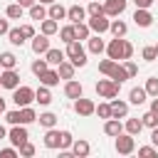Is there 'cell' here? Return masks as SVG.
<instances>
[{
	"mask_svg": "<svg viewBox=\"0 0 158 158\" xmlns=\"http://www.w3.org/2000/svg\"><path fill=\"white\" fill-rule=\"evenodd\" d=\"M111 116L114 118H126L128 116V104L121 99H111Z\"/></svg>",
	"mask_w": 158,
	"mask_h": 158,
	"instance_id": "7c38bea8",
	"label": "cell"
},
{
	"mask_svg": "<svg viewBox=\"0 0 158 158\" xmlns=\"http://www.w3.org/2000/svg\"><path fill=\"white\" fill-rule=\"evenodd\" d=\"M17 2H20V5H22V7H32V5H35V2H37V0H17Z\"/></svg>",
	"mask_w": 158,
	"mask_h": 158,
	"instance_id": "9f6ffc18",
	"label": "cell"
},
{
	"mask_svg": "<svg viewBox=\"0 0 158 158\" xmlns=\"http://www.w3.org/2000/svg\"><path fill=\"white\" fill-rule=\"evenodd\" d=\"M35 101H40L42 106H47V104L52 101V94H49V86H44V84H42V86H40L37 91H35Z\"/></svg>",
	"mask_w": 158,
	"mask_h": 158,
	"instance_id": "44dd1931",
	"label": "cell"
},
{
	"mask_svg": "<svg viewBox=\"0 0 158 158\" xmlns=\"http://www.w3.org/2000/svg\"><path fill=\"white\" fill-rule=\"evenodd\" d=\"M20 156H25V158H30V156H35V146H32L30 141H25V143L20 146Z\"/></svg>",
	"mask_w": 158,
	"mask_h": 158,
	"instance_id": "7bdbcfd3",
	"label": "cell"
},
{
	"mask_svg": "<svg viewBox=\"0 0 158 158\" xmlns=\"http://www.w3.org/2000/svg\"><path fill=\"white\" fill-rule=\"evenodd\" d=\"M47 15H49L52 20H64V17H67V10H64V7L59 5V2H52V5H49V12H47Z\"/></svg>",
	"mask_w": 158,
	"mask_h": 158,
	"instance_id": "cb8c5ba5",
	"label": "cell"
},
{
	"mask_svg": "<svg viewBox=\"0 0 158 158\" xmlns=\"http://www.w3.org/2000/svg\"><path fill=\"white\" fill-rule=\"evenodd\" d=\"M0 138H5V128L2 126H0Z\"/></svg>",
	"mask_w": 158,
	"mask_h": 158,
	"instance_id": "94428289",
	"label": "cell"
},
{
	"mask_svg": "<svg viewBox=\"0 0 158 158\" xmlns=\"http://www.w3.org/2000/svg\"><path fill=\"white\" fill-rule=\"evenodd\" d=\"M7 136H10L12 146H17V148H20V146H22V143L30 138V136H27V128H25V123H15V126L10 128V133H7Z\"/></svg>",
	"mask_w": 158,
	"mask_h": 158,
	"instance_id": "8992f818",
	"label": "cell"
},
{
	"mask_svg": "<svg viewBox=\"0 0 158 158\" xmlns=\"http://www.w3.org/2000/svg\"><path fill=\"white\" fill-rule=\"evenodd\" d=\"M133 2H136V7H151L156 0H133Z\"/></svg>",
	"mask_w": 158,
	"mask_h": 158,
	"instance_id": "f5cc1de1",
	"label": "cell"
},
{
	"mask_svg": "<svg viewBox=\"0 0 158 158\" xmlns=\"http://www.w3.org/2000/svg\"><path fill=\"white\" fill-rule=\"evenodd\" d=\"M57 30H59V25H57V20H52V17H49V20H42V32H44L47 37H49V35H54Z\"/></svg>",
	"mask_w": 158,
	"mask_h": 158,
	"instance_id": "8d00e7d4",
	"label": "cell"
},
{
	"mask_svg": "<svg viewBox=\"0 0 158 158\" xmlns=\"http://www.w3.org/2000/svg\"><path fill=\"white\" fill-rule=\"evenodd\" d=\"M15 64H17V57H15L12 52H2V54H0V67H5V69H15Z\"/></svg>",
	"mask_w": 158,
	"mask_h": 158,
	"instance_id": "484cf974",
	"label": "cell"
},
{
	"mask_svg": "<svg viewBox=\"0 0 158 158\" xmlns=\"http://www.w3.org/2000/svg\"><path fill=\"white\" fill-rule=\"evenodd\" d=\"M10 27H7V20H0V35H7Z\"/></svg>",
	"mask_w": 158,
	"mask_h": 158,
	"instance_id": "db71d44e",
	"label": "cell"
},
{
	"mask_svg": "<svg viewBox=\"0 0 158 158\" xmlns=\"http://www.w3.org/2000/svg\"><path fill=\"white\" fill-rule=\"evenodd\" d=\"M44 69H49V62H47V59H35V62H32V72H35L37 77H40Z\"/></svg>",
	"mask_w": 158,
	"mask_h": 158,
	"instance_id": "60d3db41",
	"label": "cell"
},
{
	"mask_svg": "<svg viewBox=\"0 0 158 158\" xmlns=\"http://www.w3.org/2000/svg\"><path fill=\"white\" fill-rule=\"evenodd\" d=\"M20 121H22V123H32V121H37V114H35V109H30V106H22V111H20Z\"/></svg>",
	"mask_w": 158,
	"mask_h": 158,
	"instance_id": "d590c367",
	"label": "cell"
},
{
	"mask_svg": "<svg viewBox=\"0 0 158 158\" xmlns=\"http://www.w3.org/2000/svg\"><path fill=\"white\" fill-rule=\"evenodd\" d=\"M123 67H126V72H128V77H136V74H138V67H136V64H133L131 59H126V64H123Z\"/></svg>",
	"mask_w": 158,
	"mask_h": 158,
	"instance_id": "681fc988",
	"label": "cell"
},
{
	"mask_svg": "<svg viewBox=\"0 0 158 158\" xmlns=\"http://www.w3.org/2000/svg\"><path fill=\"white\" fill-rule=\"evenodd\" d=\"M22 10H25V7H22L20 2H12V5H7L5 15H7L10 20H20V17H22Z\"/></svg>",
	"mask_w": 158,
	"mask_h": 158,
	"instance_id": "f1b7e54d",
	"label": "cell"
},
{
	"mask_svg": "<svg viewBox=\"0 0 158 158\" xmlns=\"http://www.w3.org/2000/svg\"><path fill=\"white\" fill-rule=\"evenodd\" d=\"M49 49V40H47V35L42 32V35H35V40H32V52L35 54H44Z\"/></svg>",
	"mask_w": 158,
	"mask_h": 158,
	"instance_id": "4fadbf2b",
	"label": "cell"
},
{
	"mask_svg": "<svg viewBox=\"0 0 158 158\" xmlns=\"http://www.w3.org/2000/svg\"><path fill=\"white\" fill-rule=\"evenodd\" d=\"M59 79H62V77H59V72H57V69H44V72L40 74V81H42L44 86H57V84H59Z\"/></svg>",
	"mask_w": 158,
	"mask_h": 158,
	"instance_id": "5bb4252c",
	"label": "cell"
},
{
	"mask_svg": "<svg viewBox=\"0 0 158 158\" xmlns=\"http://www.w3.org/2000/svg\"><path fill=\"white\" fill-rule=\"evenodd\" d=\"M156 54H158V44H156Z\"/></svg>",
	"mask_w": 158,
	"mask_h": 158,
	"instance_id": "6125c7cd",
	"label": "cell"
},
{
	"mask_svg": "<svg viewBox=\"0 0 158 158\" xmlns=\"http://www.w3.org/2000/svg\"><path fill=\"white\" fill-rule=\"evenodd\" d=\"M151 141H153V146H156V148H158V126H156V128H153V133H151Z\"/></svg>",
	"mask_w": 158,
	"mask_h": 158,
	"instance_id": "11a10c76",
	"label": "cell"
},
{
	"mask_svg": "<svg viewBox=\"0 0 158 158\" xmlns=\"http://www.w3.org/2000/svg\"><path fill=\"white\" fill-rule=\"evenodd\" d=\"M146 96H148V91H146V86L141 89V86H136V89H131V94H128V99H131V104H143L146 101Z\"/></svg>",
	"mask_w": 158,
	"mask_h": 158,
	"instance_id": "7402d4cb",
	"label": "cell"
},
{
	"mask_svg": "<svg viewBox=\"0 0 158 158\" xmlns=\"http://www.w3.org/2000/svg\"><path fill=\"white\" fill-rule=\"evenodd\" d=\"M94 114H99L101 118H111V104H99Z\"/></svg>",
	"mask_w": 158,
	"mask_h": 158,
	"instance_id": "b9f144b4",
	"label": "cell"
},
{
	"mask_svg": "<svg viewBox=\"0 0 158 158\" xmlns=\"http://www.w3.org/2000/svg\"><path fill=\"white\" fill-rule=\"evenodd\" d=\"M12 101L17 106H30V101H35V89L30 86H17L12 89Z\"/></svg>",
	"mask_w": 158,
	"mask_h": 158,
	"instance_id": "3957f363",
	"label": "cell"
},
{
	"mask_svg": "<svg viewBox=\"0 0 158 158\" xmlns=\"http://www.w3.org/2000/svg\"><path fill=\"white\" fill-rule=\"evenodd\" d=\"M89 32H91L89 25H84V22H77V25H74V35H77V40H89Z\"/></svg>",
	"mask_w": 158,
	"mask_h": 158,
	"instance_id": "836d02e7",
	"label": "cell"
},
{
	"mask_svg": "<svg viewBox=\"0 0 158 158\" xmlns=\"http://www.w3.org/2000/svg\"><path fill=\"white\" fill-rule=\"evenodd\" d=\"M74 111H77L79 116H91V114L96 111V106H94V101H91V99L79 96V99H74Z\"/></svg>",
	"mask_w": 158,
	"mask_h": 158,
	"instance_id": "9c48e42d",
	"label": "cell"
},
{
	"mask_svg": "<svg viewBox=\"0 0 158 158\" xmlns=\"http://www.w3.org/2000/svg\"><path fill=\"white\" fill-rule=\"evenodd\" d=\"M89 27H91L96 35H101V32H106V30L111 27V22L106 20L104 12H101V15H89Z\"/></svg>",
	"mask_w": 158,
	"mask_h": 158,
	"instance_id": "52a82bcc",
	"label": "cell"
},
{
	"mask_svg": "<svg viewBox=\"0 0 158 158\" xmlns=\"http://www.w3.org/2000/svg\"><path fill=\"white\" fill-rule=\"evenodd\" d=\"M67 17L72 20V25H77V22H84V17H86V10H84L81 5H72V7L67 10Z\"/></svg>",
	"mask_w": 158,
	"mask_h": 158,
	"instance_id": "e0dca14e",
	"label": "cell"
},
{
	"mask_svg": "<svg viewBox=\"0 0 158 158\" xmlns=\"http://www.w3.org/2000/svg\"><path fill=\"white\" fill-rule=\"evenodd\" d=\"M67 54H69V59H72L74 67H84V64H86V52H84V47H81L77 40L67 44Z\"/></svg>",
	"mask_w": 158,
	"mask_h": 158,
	"instance_id": "7a4b0ae2",
	"label": "cell"
},
{
	"mask_svg": "<svg viewBox=\"0 0 158 158\" xmlns=\"http://www.w3.org/2000/svg\"><path fill=\"white\" fill-rule=\"evenodd\" d=\"M7 40H10V42H12L15 47H20V44H22V42L27 40V37L22 35V27H15V30H10V32H7Z\"/></svg>",
	"mask_w": 158,
	"mask_h": 158,
	"instance_id": "d4e9b609",
	"label": "cell"
},
{
	"mask_svg": "<svg viewBox=\"0 0 158 158\" xmlns=\"http://www.w3.org/2000/svg\"><path fill=\"white\" fill-rule=\"evenodd\" d=\"M59 37H62V42H74L77 40V35H74V25H67V27H62L59 30Z\"/></svg>",
	"mask_w": 158,
	"mask_h": 158,
	"instance_id": "e575fe53",
	"label": "cell"
},
{
	"mask_svg": "<svg viewBox=\"0 0 158 158\" xmlns=\"http://www.w3.org/2000/svg\"><path fill=\"white\" fill-rule=\"evenodd\" d=\"M141 54H143V59H146V62H153V59L158 57V54H156V47H143V52H141Z\"/></svg>",
	"mask_w": 158,
	"mask_h": 158,
	"instance_id": "bcb514c9",
	"label": "cell"
},
{
	"mask_svg": "<svg viewBox=\"0 0 158 158\" xmlns=\"http://www.w3.org/2000/svg\"><path fill=\"white\" fill-rule=\"evenodd\" d=\"M151 111L158 114V96H153V101H151Z\"/></svg>",
	"mask_w": 158,
	"mask_h": 158,
	"instance_id": "6f0895ef",
	"label": "cell"
},
{
	"mask_svg": "<svg viewBox=\"0 0 158 158\" xmlns=\"http://www.w3.org/2000/svg\"><path fill=\"white\" fill-rule=\"evenodd\" d=\"M44 128H54V123H57V116L52 114V111H44V114H40V118H37Z\"/></svg>",
	"mask_w": 158,
	"mask_h": 158,
	"instance_id": "d6a6232c",
	"label": "cell"
},
{
	"mask_svg": "<svg viewBox=\"0 0 158 158\" xmlns=\"http://www.w3.org/2000/svg\"><path fill=\"white\" fill-rule=\"evenodd\" d=\"M118 89H121V84L114 81V79H99L96 81V94L104 96V99H116L118 96Z\"/></svg>",
	"mask_w": 158,
	"mask_h": 158,
	"instance_id": "6da1fadb",
	"label": "cell"
},
{
	"mask_svg": "<svg viewBox=\"0 0 158 158\" xmlns=\"http://www.w3.org/2000/svg\"><path fill=\"white\" fill-rule=\"evenodd\" d=\"M146 91H148V96H158V77L146 79Z\"/></svg>",
	"mask_w": 158,
	"mask_h": 158,
	"instance_id": "ab89813d",
	"label": "cell"
},
{
	"mask_svg": "<svg viewBox=\"0 0 158 158\" xmlns=\"http://www.w3.org/2000/svg\"><path fill=\"white\" fill-rule=\"evenodd\" d=\"M109 30H111V32H114V35H116V37H123V35H126V30H128V27H126V22H123V20H114V22H111V27H109Z\"/></svg>",
	"mask_w": 158,
	"mask_h": 158,
	"instance_id": "74e56055",
	"label": "cell"
},
{
	"mask_svg": "<svg viewBox=\"0 0 158 158\" xmlns=\"http://www.w3.org/2000/svg\"><path fill=\"white\" fill-rule=\"evenodd\" d=\"M0 156H2V158H15L17 153H15V148H2V151H0Z\"/></svg>",
	"mask_w": 158,
	"mask_h": 158,
	"instance_id": "816d5d0a",
	"label": "cell"
},
{
	"mask_svg": "<svg viewBox=\"0 0 158 158\" xmlns=\"http://www.w3.org/2000/svg\"><path fill=\"white\" fill-rule=\"evenodd\" d=\"M126 10V0H106L104 2V15L106 17H118Z\"/></svg>",
	"mask_w": 158,
	"mask_h": 158,
	"instance_id": "30bf717a",
	"label": "cell"
},
{
	"mask_svg": "<svg viewBox=\"0 0 158 158\" xmlns=\"http://www.w3.org/2000/svg\"><path fill=\"white\" fill-rule=\"evenodd\" d=\"M86 12H89V15H101V12H104V5H99L96 0H91L89 7H86Z\"/></svg>",
	"mask_w": 158,
	"mask_h": 158,
	"instance_id": "ee69618b",
	"label": "cell"
},
{
	"mask_svg": "<svg viewBox=\"0 0 158 158\" xmlns=\"http://www.w3.org/2000/svg\"><path fill=\"white\" fill-rule=\"evenodd\" d=\"M123 49H126V40H121V37H116V40H111L109 42V47H106V54L111 57V59H123Z\"/></svg>",
	"mask_w": 158,
	"mask_h": 158,
	"instance_id": "5b68a950",
	"label": "cell"
},
{
	"mask_svg": "<svg viewBox=\"0 0 158 158\" xmlns=\"http://www.w3.org/2000/svg\"><path fill=\"white\" fill-rule=\"evenodd\" d=\"M5 118H7V123H12V126H15V123H22V121H20V111H7Z\"/></svg>",
	"mask_w": 158,
	"mask_h": 158,
	"instance_id": "c3c4849f",
	"label": "cell"
},
{
	"mask_svg": "<svg viewBox=\"0 0 158 158\" xmlns=\"http://www.w3.org/2000/svg\"><path fill=\"white\" fill-rule=\"evenodd\" d=\"M72 143H74L72 133H69V131H62V143H59V148H72Z\"/></svg>",
	"mask_w": 158,
	"mask_h": 158,
	"instance_id": "f6af8a7d",
	"label": "cell"
},
{
	"mask_svg": "<svg viewBox=\"0 0 158 158\" xmlns=\"http://www.w3.org/2000/svg\"><path fill=\"white\" fill-rule=\"evenodd\" d=\"M42 5H52V2H57V0H40Z\"/></svg>",
	"mask_w": 158,
	"mask_h": 158,
	"instance_id": "680465c9",
	"label": "cell"
},
{
	"mask_svg": "<svg viewBox=\"0 0 158 158\" xmlns=\"http://www.w3.org/2000/svg\"><path fill=\"white\" fill-rule=\"evenodd\" d=\"M30 17H32V20H47L49 15H47V10L42 7V2H35V5L30 7Z\"/></svg>",
	"mask_w": 158,
	"mask_h": 158,
	"instance_id": "603a6c76",
	"label": "cell"
},
{
	"mask_svg": "<svg viewBox=\"0 0 158 158\" xmlns=\"http://www.w3.org/2000/svg\"><path fill=\"white\" fill-rule=\"evenodd\" d=\"M133 148H136V141H133L131 133H118L116 136V153L128 156V153H133Z\"/></svg>",
	"mask_w": 158,
	"mask_h": 158,
	"instance_id": "277c9868",
	"label": "cell"
},
{
	"mask_svg": "<svg viewBox=\"0 0 158 158\" xmlns=\"http://www.w3.org/2000/svg\"><path fill=\"white\" fill-rule=\"evenodd\" d=\"M116 64H118V62H116V59H111V57H109V59H101V62H99V72H101V74H106V77H111V72L116 69Z\"/></svg>",
	"mask_w": 158,
	"mask_h": 158,
	"instance_id": "4316f807",
	"label": "cell"
},
{
	"mask_svg": "<svg viewBox=\"0 0 158 158\" xmlns=\"http://www.w3.org/2000/svg\"><path fill=\"white\" fill-rule=\"evenodd\" d=\"M0 86H5V89H17V86H20V74H17L15 69H5V72L0 74Z\"/></svg>",
	"mask_w": 158,
	"mask_h": 158,
	"instance_id": "ba28073f",
	"label": "cell"
},
{
	"mask_svg": "<svg viewBox=\"0 0 158 158\" xmlns=\"http://www.w3.org/2000/svg\"><path fill=\"white\" fill-rule=\"evenodd\" d=\"M104 133H106V136H114V138H116L118 133H123L121 121H118V118H114V116H111V118H106V123H104Z\"/></svg>",
	"mask_w": 158,
	"mask_h": 158,
	"instance_id": "9a60e30c",
	"label": "cell"
},
{
	"mask_svg": "<svg viewBox=\"0 0 158 158\" xmlns=\"http://www.w3.org/2000/svg\"><path fill=\"white\" fill-rule=\"evenodd\" d=\"M111 79L121 84V81H126V79H131V77H128V72H126V67H123V64H116V69L111 72Z\"/></svg>",
	"mask_w": 158,
	"mask_h": 158,
	"instance_id": "1f68e13d",
	"label": "cell"
},
{
	"mask_svg": "<svg viewBox=\"0 0 158 158\" xmlns=\"http://www.w3.org/2000/svg\"><path fill=\"white\" fill-rule=\"evenodd\" d=\"M89 151H91V146H89V141H84V138H79V141L72 143V153H74L77 158H86Z\"/></svg>",
	"mask_w": 158,
	"mask_h": 158,
	"instance_id": "2e32d148",
	"label": "cell"
},
{
	"mask_svg": "<svg viewBox=\"0 0 158 158\" xmlns=\"http://www.w3.org/2000/svg\"><path fill=\"white\" fill-rule=\"evenodd\" d=\"M138 156H146V158L158 156V148H153V146H143V148H138Z\"/></svg>",
	"mask_w": 158,
	"mask_h": 158,
	"instance_id": "7dc6e473",
	"label": "cell"
},
{
	"mask_svg": "<svg viewBox=\"0 0 158 158\" xmlns=\"http://www.w3.org/2000/svg\"><path fill=\"white\" fill-rule=\"evenodd\" d=\"M141 121H143V126L156 128V126H158V114H156V111H148V114H143V116H141Z\"/></svg>",
	"mask_w": 158,
	"mask_h": 158,
	"instance_id": "f35d334b",
	"label": "cell"
},
{
	"mask_svg": "<svg viewBox=\"0 0 158 158\" xmlns=\"http://www.w3.org/2000/svg\"><path fill=\"white\" fill-rule=\"evenodd\" d=\"M141 128H143V121H141V118H128V121H126V133L138 136V133H141Z\"/></svg>",
	"mask_w": 158,
	"mask_h": 158,
	"instance_id": "83f0119b",
	"label": "cell"
},
{
	"mask_svg": "<svg viewBox=\"0 0 158 158\" xmlns=\"http://www.w3.org/2000/svg\"><path fill=\"white\" fill-rule=\"evenodd\" d=\"M22 35L25 37H35V27L32 25H22Z\"/></svg>",
	"mask_w": 158,
	"mask_h": 158,
	"instance_id": "f907efd6",
	"label": "cell"
},
{
	"mask_svg": "<svg viewBox=\"0 0 158 158\" xmlns=\"http://www.w3.org/2000/svg\"><path fill=\"white\" fill-rule=\"evenodd\" d=\"M133 22H136L138 27H148V25L153 22V15L148 12V7H136V12H133Z\"/></svg>",
	"mask_w": 158,
	"mask_h": 158,
	"instance_id": "8fae6325",
	"label": "cell"
},
{
	"mask_svg": "<svg viewBox=\"0 0 158 158\" xmlns=\"http://www.w3.org/2000/svg\"><path fill=\"white\" fill-rule=\"evenodd\" d=\"M104 49H106L104 40H99V37H89V52H91V54H101Z\"/></svg>",
	"mask_w": 158,
	"mask_h": 158,
	"instance_id": "f546056e",
	"label": "cell"
},
{
	"mask_svg": "<svg viewBox=\"0 0 158 158\" xmlns=\"http://www.w3.org/2000/svg\"><path fill=\"white\" fill-rule=\"evenodd\" d=\"M2 111H5V101L0 99V114H2Z\"/></svg>",
	"mask_w": 158,
	"mask_h": 158,
	"instance_id": "91938a15",
	"label": "cell"
},
{
	"mask_svg": "<svg viewBox=\"0 0 158 158\" xmlns=\"http://www.w3.org/2000/svg\"><path fill=\"white\" fill-rule=\"evenodd\" d=\"M81 91H84V89H81V84H79V81H74V79H69V81L64 84V94H67L69 99H79V96H81Z\"/></svg>",
	"mask_w": 158,
	"mask_h": 158,
	"instance_id": "d6986e66",
	"label": "cell"
},
{
	"mask_svg": "<svg viewBox=\"0 0 158 158\" xmlns=\"http://www.w3.org/2000/svg\"><path fill=\"white\" fill-rule=\"evenodd\" d=\"M57 72H59L62 79H72V77H74V64H72V62H62V64L57 67Z\"/></svg>",
	"mask_w": 158,
	"mask_h": 158,
	"instance_id": "4dcf8cb0",
	"label": "cell"
},
{
	"mask_svg": "<svg viewBox=\"0 0 158 158\" xmlns=\"http://www.w3.org/2000/svg\"><path fill=\"white\" fill-rule=\"evenodd\" d=\"M44 59H47L49 64L59 67V64L64 62V52H62V49H47V52H44Z\"/></svg>",
	"mask_w": 158,
	"mask_h": 158,
	"instance_id": "ffe728a7",
	"label": "cell"
},
{
	"mask_svg": "<svg viewBox=\"0 0 158 158\" xmlns=\"http://www.w3.org/2000/svg\"><path fill=\"white\" fill-rule=\"evenodd\" d=\"M59 143H62V131L49 128V131L44 133V146H47V148H59Z\"/></svg>",
	"mask_w": 158,
	"mask_h": 158,
	"instance_id": "ac0fdd59",
	"label": "cell"
}]
</instances>
